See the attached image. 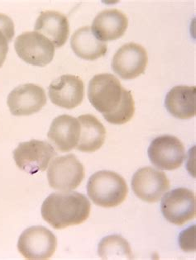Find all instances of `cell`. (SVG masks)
Masks as SVG:
<instances>
[{"label": "cell", "instance_id": "7c38bea8", "mask_svg": "<svg viewBox=\"0 0 196 260\" xmlns=\"http://www.w3.org/2000/svg\"><path fill=\"white\" fill-rule=\"evenodd\" d=\"M46 93L42 87L22 84L9 93L7 104L13 116H30L39 112L46 104Z\"/></svg>", "mask_w": 196, "mask_h": 260}, {"label": "cell", "instance_id": "8fae6325", "mask_svg": "<svg viewBox=\"0 0 196 260\" xmlns=\"http://www.w3.org/2000/svg\"><path fill=\"white\" fill-rule=\"evenodd\" d=\"M170 182L165 173L154 168L144 167L132 177V188L139 199L147 203H157L167 192Z\"/></svg>", "mask_w": 196, "mask_h": 260}, {"label": "cell", "instance_id": "9a60e30c", "mask_svg": "<svg viewBox=\"0 0 196 260\" xmlns=\"http://www.w3.org/2000/svg\"><path fill=\"white\" fill-rule=\"evenodd\" d=\"M128 27L127 16L116 9L100 12L93 21V34L101 42L117 40L124 36Z\"/></svg>", "mask_w": 196, "mask_h": 260}, {"label": "cell", "instance_id": "d6986e66", "mask_svg": "<svg viewBox=\"0 0 196 260\" xmlns=\"http://www.w3.org/2000/svg\"><path fill=\"white\" fill-rule=\"evenodd\" d=\"M78 120L81 130L76 149L85 153L97 151L105 141L106 130L104 125L91 114L81 115Z\"/></svg>", "mask_w": 196, "mask_h": 260}, {"label": "cell", "instance_id": "7402d4cb", "mask_svg": "<svg viewBox=\"0 0 196 260\" xmlns=\"http://www.w3.org/2000/svg\"><path fill=\"white\" fill-rule=\"evenodd\" d=\"M0 31L5 34L9 42H11L14 36V24L9 16L0 14Z\"/></svg>", "mask_w": 196, "mask_h": 260}, {"label": "cell", "instance_id": "ffe728a7", "mask_svg": "<svg viewBox=\"0 0 196 260\" xmlns=\"http://www.w3.org/2000/svg\"><path fill=\"white\" fill-rule=\"evenodd\" d=\"M98 253L102 259H132L129 243L121 236H108L100 241Z\"/></svg>", "mask_w": 196, "mask_h": 260}, {"label": "cell", "instance_id": "2e32d148", "mask_svg": "<svg viewBox=\"0 0 196 260\" xmlns=\"http://www.w3.org/2000/svg\"><path fill=\"white\" fill-rule=\"evenodd\" d=\"M35 31L45 36L55 47H63L70 34L67 17L57 11L42 12L36 21Z\"/></svg>", "mask_w": 196, "mask_h": 260}, {"label": "cell", "instance_id": "4fadbf2b", "mask_svg": "<svg viewBox=\"0 0 196 260\" xmlns=\"http://www.w3.org/2000/svg\"><path fill=\"white\" fill-rule=\"evenodd\" d=\"M48 93L50 100L57 106L73 109L84 100V82L76 75H63L51 82Z\"/></svg>", "mask_w": 196, "mask_h": 260}, {"label": "cell", "instance_id": "5b68a950", "mask_svg": "<svg viewBox=\"0 0 196 260\" xmlns=\"http://www.w3.org/2000/svg\"><path fill=\"white\" fill-rule=\"evenodd\" d=\"M58 246L55 235L44 226L29 227L20 236L18 243L19 253L29 260L51 258Z\"/></svg>", "mask_w": 196, "mask_h": 260}, {"label": "cell", "instance_id": "603a6c76", "mask_svg": "<svg viewBox=\"0 0 196 260\" xmlns=\"http://www.w3.org/2000/svg\"><path fill=\"white\" fill-rule=\"evenodd\" d=\"M8 51H9V41L5 34H3V31H0V67H2L6 60Z\"/></svg>", "mask_w": 196, "mask_h": 260}, {"label": "cell", "instance_id": "3957f363", "mask_svg": "<svg viewBox=\"0 0 196 260\" xmlns=\"http://www.w3.org/2000/svg\"><path fill=\"white\" fill-rule=\"evenodd\" d=\"M86 190L95 205L105 208L120 205L128 193L125 179L110 170H100L91 175Z\"/></svg>", "mask_w": 196, "mask_h": 260}, {"label": "cell", "instance_id": "e0dca14e", "mask_svg": "<svg viewBox=\"0 0 196 260\" xmlns=\"http://www.w3.org/2000/svg\"><path fill=\"white\" fill-rule=\"evenodd\" d=\"M195 98V86L174 87L165 97V108L176 118L190 119L196 114Z\"/></svg>", "mask_w": 196, "mask_h": 260}, {"label": "cell", "instance_id": "44dd1931", "mask_svg": "<svg viewBox=\"0 0 196 260\" xmlns=\"http://www.w3.org/2000/svg\"><path fill=\"white\" fill-rule=\"evenodd\" d=\"M195 226H190L181 232L179 236V243L181 249L185 252L195 251L194 246V233Z\"/></svg>", "mask_w": 196, "mask_h": 260}, {"label": "cell", "instance_id": "52a82bcc", "mask_svg": "<svg viewBox=\"0 0 196 260\" xmlns=\"http://www.w3.org/2000/svg\"><path fill=\"white\" fill-rule=\"evenodd\" d=\"M57 155L51 144L39 140L22 142L13 151V159L19 169L30 174L45 171Z\"/></svg>", "mask_w": 196, "mask_h": 260}, {"label": "cell", "instance_id": "7a4b0ae2", "mask_svg": "<svg viewBox=\"0 0 196 260\" xmlns=\"http://www.w3.org/2000/svg\"><path fill=\"white\" fill-rule=\"evenodd\" d=\"M91 208L90 201L83 194L55 192L42 203V216L53 228L64 229L83 224L90 216Z\"/></svg>", "mask_w": 196, "mask_h": 260}, {"label": "cell", "instance_id": "6da1fadb", "mask_svg": "<svg viewBox=\"0 0 196 260\" xmlns=\"http://www.w3.org/2000/svg\"><path fill=\"white\" fill-rule=\"evenodd\" d=\"M88 99L106 121L114 125H123L132 119L135 102L130 91L122 86L112 74H99L89 83Z\"/></svg>", "mask_w": 196, "mask_h": 260}, {"label": "cell", "instance_id": "ba28073f", "mask_svg": "<svg viewBox=\"0 0 196 260\" xmlns=\"http://www.w3.org/2000/svg\"><path fill=\"white\" fill-rule=\"evenodd\" d=\"M148 154L152 165L160 170H174L182 166L185 148L177 137L163 135L151 142Z\"/></svg>", "mask_w": 196, "mask_h": 260}, {"label": "cell", "instance_id": "9c48e42d", "mask_svg": "<svg viewBox=\"0 0 196 260\" xmlns=\"http://www.w3.org/2000/svg\"><path fill=\"white\" fill-rule=\"evenodd\" d=\"M161 212L165 218L176 225H183L195 217V194L184 187L165 193L161 201Z\"/></svg>", "mask_w": 196, "mask_h": 260}, {"label": "cell", "instance_id": "ac0fdd59", "mask_svg": "<svg viewBox=\"0 0 196 260\" xmlns=\"http://www.w3.org/2000/svg\"><path fill=\"white\" fill-rule=\"evenodd\" d=\"M71 46L78 57L90 61L103 57L108 51L107 43L99 41L91 27H83L75 31L71 37Z\"/></svg>", "mask_w": 196, "mask_h": 260}, {"label": "cell", "instance_id": "5bb4252c", "mask_svg": "<svg viewBox=\"0 0 196 260\" xmlns=\"http://www.w3.org/2000/svg\"><path fill=\"white\" fill-rule=\"evenodd\" d=\"M80 130L79 120L64 114L53 120L47 137L60 152H69L77 146Z\"/></svg>", "mask_w": 196, "mask_h": 260}, {"label": "cell", "instance_id": "277c9868", "mask_svg": "<svg viewBox=\"0 0 196 260\" xmlns=\"http://www.w3.org/2000/svg\"><path fill=\"white\" fill-rule=\"evenodd\" d=\"M84 178V166L72 154L53 159L47 171L49 185L60 192L76 189Z\"/></svg>", "mask_w": 196, "mask_h": 260}, {"label": "cell", "instance_id": "8992f818", "mask_svg": "<svg viewBox=\"0 0 196 260\" xmlns=\"http://www.w3.org/2000/svg\"><path fill=\"white\" fill-rule=\"evenodd\" d=\"M14 47L23 61L35 67H46L55 56V47L52 42L37 31H27L18 36Z\"/></svg>", "mask_w": 196, "mask_h": 260}, {"label": "cell", "instance_id": "30bf717a", "mask_svg": "<svg viewBox=\"0 0 196 260\" xmlns=\"http://www.w3.org/2000/svg\"><path fill=\"white\" fill-rule=\"evenodd\" d=\"M148 52L141 45L129 42L116 51L112 69L123 80H133L143 75L148 66Z\"/></svg>", "mask_w": 196, "mask_h": 260}]
</instances>
